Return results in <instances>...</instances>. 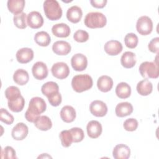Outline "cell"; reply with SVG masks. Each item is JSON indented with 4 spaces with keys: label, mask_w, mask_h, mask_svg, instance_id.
I'll use <instances>...</instances> for the list:
<instances>
[{
    "label": "cell",
    "mask_w": 159,
    "mask_h": 159,
    "mask_svg": "<svg viewBox=\"0 0 159 159\" xmlns=\"http://www.w3.org/2000/svg\"><path fill=\"white\" fill-rule=\"evenodd\" d=\"M47 104L44 99L40 97H34L29 102V107L25 113L26 120L30 122H34L40 115L44 112Z\"/></svg>",
    "instance_id": "obj_1"
},
{
    "label": "cell",
    "mask_w": 159,
    "mask_h": 159,
    "mask_svg": "<svg viewBox=\"0 0 159 159\" xmlns=\"http://www.w3.org/2000/svg\"><path fill=\"white\" fill-rule=\"evenodd\" d=\"M93 84V79L88 74L75 75L71 80V86L73 90L77 93H82L89 90L92 88Z\"/></svg>",
    "instance_id": "obj_2"
},
{
    "label": "cell",
    "mask_w": 159,
    "mask_h": 159,
    "mask_svg": "<svg viewBox=\"0 0 159 159\" xmlns=\"http://www.w3.org/2000/svg\"><path fill=\"white\" fill-rule=\"evenodd\" d=\"M84 25L90 29L104 27L107 23L106 17L99 12H91L88 13L84 20Z\"/></svg>",
    "instance_id": "obj_3"
},
{
    "label": "cell",
    "mask_w": 159,
    "mask_h": 159,
    "mask_svg": "<svg viewBox=\"0 0 159 159\" xmlns=\"http://www.w3.org/2000/svg\"><path fill=\"white\" fill-rule=\"evenodd\" d=\"M43 10L46 17L50 20L60 19L62 16V9L56 0H46L43 2Z\"/></svg>",
    "instance_id": "obj_4"
},
{
    "label": "cell",
    "mask_w": 159,
    "mask_h": 159,
    "mask_svg": "<svg viewBox=\"0 0 159 159\" xmlns=\"http://www.w3.org/2000/svg\"><path fill=\"white\" fill-rule=\"evenodd\" d=\"M139 72L141 76L145 79L157 78L159 76V70L157 62H142L139 66Z\"/></svg>",
    "instance_id": "obj_5"
},
{
    "label": "cell",
    "mask_w": 159,
    "mask_h": 159,
    "mask_svg": "<svg viewBox=\"0 0 159 159\" xmlns=\"http://www.w3.org/2000/svg\"><path fill=\"white\" fill-rule=\"evenodd\" d=\"M137 31L142 35L150 34L153 30V22L152 19L147 16L140 17L136 23Z\"/></svg>",
    "instance_id": "obj_6"
},
{
    "label": "cell",
    "mask_w": 159,
    "mask_h": 159,
    "mask_svg": "<svg viewBox=\"0 0 159 159\" xmlns=\"http://www.w3.org/2000/svg\"><path fill=\"white\" fill-rule=\"evenodd\" d=\"M53 76L58 79L63 80L68 77L70 74V68L65 62H57L53 65L51 68Z\"/></svg>",
    "instance_id": "obj_7"
},
{
    "label": "cell",
    "mask_w": 159,
    "mask_h": 159,
    "mask_svg": "<svg viewBox=\"0 0 159 159\" xmlns=\"http://www.w3.org/2000/svg\"><path fill=\"white\" fill-rule=\"evenodd\" d=\"M71 65L75 71H81L86 68L88 59L82 53H76L71 58Z\"/></svg>",
    "instance_id": "obj_8"
},
{
    "label": "cell",
    "mask_w": 159,
    "mask_h": 159,
    "mask_svg": "<svg viewBox=\"0 0 159 159\" xmlns=\"http://www.w3.org/2000/svg\"><path fill=\"white\" fill-rule=\"evenodd\" d=\"M89 111L96 117H104L107 112V107L103 101L94 100L90 104Z\"/></svg>",
    "instance_id": "obj_9"
},
{
    "label": "cell",
    "mask_w": 159,
    "mask_h": 159,
    "mask_svg": "<svg viewBox=\"0 0 159 159\" xmlns=\"http://www.w3.org/2000/svg\"><path fill=\"white\" fill-rule=\"evenodd\" d=\"M27 24L32 29H39L43 24V18L38 11H32L27 16Z\"/></svg>",
    "instance_id": "obj_10"
},
{
    "label": "cell",
    "mask_w": 159,
    "mask_h": 159,
    "mask_svg": "<svg viewBox=\"0 0 159 159\" xmlns=\"http://www.w3.org/2000/svg\"><path fill=\"white\" fill-rule=\"evenodd\" d=\"M34 77L39 80H42L48 76V70L45 63L42 61H37L32 68Z\"/></svg>",
    "instance_id": "obj_11"
},
{
    "label": "cell",
    "mask_w": 159,
    "mask_h": 159,
    "mask_svg": "<svg viewBox=\"0 0 159 159\" xmlns=\"http://www.w3.org/2000/svg\"><path fill=\"white\" fill-rule=\"evenodd\" d=\"M29 129L23 122L17 123L12 129L11 135L16 140H22L28 135Z\"/></svg>",
    "instance_id": "obj_12"
},
{
    "label": "cell",
    "mask_w": 159,
    "mask_h": 159,
    "mask_svg": "<svg viewBox=\"0 0 159 159\" xmlns=\"http://www.w3.org/2000/svg\"><path fill=\"white\" fill-rule=\"evenodd\" d=\"M123 47L122 43L116 40H111L107 41L104 46V51L109 55L114 56L119 54L122 50Z\"/></svg>",
    "instance_id": "obj_13"
},
{
    "label": "cell",
    "mask_w": 159,
    "mask_h": 159,
    "mask_svg": "<svg viewBox=\"0 0 159 159\" xmlns=\"http://www.w3.org/2000/svg\"><path fill=\"white\" fill-rule=\"evenodd\" d=\"M86 130L87 134L90 138L97 139L101 135L102 131V128L99 122L93 120L88 123Z\"/></svg>",
    "instance_id": "obj_14"
},
{
    "label": "cell",
    "mask_w": 159,
    "mask_h": 159,
    "mask_svg": "<svg viewBox=\"0 0 159 159\" xmlns=\"http://www.w3.org/2000/svg\"><path fill=\"white\" fill-rule=\"evenodd\" d=\"M34 51L32 48L24 47L17 50L16 57L17 61L20 63H27L34 58Z\"/></svg>",
    "instance_id": "obj_15"
},
{
    "label": "cell",
    "mask_w": 159,
    "mask_h": 159,
    "mask_svg": "<svg viewBox=\"0 0 159 159\" xmlns=\"http://www.w3.org/2000/svg\"><path fill=\"white\" fill-rule=\"evenodd\" d=\"M112 155L115 159H127L130 155V149L125 144H117L113 149Z\"/></svg>",
    "instance_id": "obj_16"
},
{
    "label": "cell",
    "mask_w": 159,
    "mask_h": 159,
    "mask_svg": "<svg viewBox=\"0 0 159 159\" xmlns=\"http://www.w3.org/2000/svg\"><path fill=\"white\" fill-rule=\"evenodd\" d=\"M70 44L64 40H58L53 43L52 45L53 52L58 55H66L71 52Z\"/></svg>",
    "instance_id": "obj_17"
},
{
    "label": "cell",
    "mask_w": 159,
    "mask_h": 159,
    "mask_svg": "<svg viewBox=\"0 0 159 159\" xmlns=\"http://www.w3.org/2000/svg\"><path fill=\"white\" fill-rule=\"evenodd\" d=\"M52 34L57 37L66 38L70 35L71 30L66 24L58 23L52 26Z\"/></svg>",
    "instance_id": "obj_18"
},
{
    "label": "cell",
    "mask_w": 159,
    "mask_h": 159,
    "mask_svg": "<svg viewBox=\"0 0 159 159\" xmlns=\"http://www.w3.org/2000/svg\"><path fill=\"white\" fill-rule=\"evenodd\" d=\"M83 16V12L78 6H73L68 9L66 12L67 19L72 23H78L80 21Z\"/></svg>",
    "instance_id": "obj_19"
},
{
    "label": "cell",
    "mask_w": 159,
    "mask_h": 159,
    "mask_svg": "<svg viewBox=\"0 0 159 159\" xmlns=\"http://www.w3.org/2000/svg\"><path fill=\"white\" fill-rule=\"evenodd\" d=\"M76 111L71 106H65L60 111V117L63 121L66 123L73 122L76 118Z\"/></svg>",
    "instance_id": "obj_20"
},
{
    "label": "cell",
    "mask_w": 159,
    "mask_h": 159,
    "mask_svg": "<svg viewBox=\"0 0 159 159\" xmlns=\"http://www.w3.org/2000/svg\"><path fill=\"white\" fill-rule=\"evenodd\" d=\"M133 112L132 105L128 102L119 103L115 109V112L117 117H124L130 115Z\"/></svg>",
    "instance_id": "obj_21"
},
{
    "label": "cell",
    "mask_w": 159,
    "mask_h": 159,
    "mask_svg": "<svg viewBox=\"0 0 159 159\" xmlns=\"http://www.w3.org/2000/svg\"><path fill=\"white\" fill-rule=\"evenodd\" d=\"M97 86L99 91L107 93L112 89L113 86V80L109 76L102 75L98 80Z\"/></svg>",
    "instance_id": "obj_22"
},
{
    "label": "cell",
    "mask_w": 159,
    "mask_h": 159,
    "mask_svg": "<svg viewBox=\"0 0 159 159\" xmlns=\"http://www.w3.org/2000/svg\"><path fill=\"white\" fill-rule=\"evenodd\" d=\"M138 93L141 96H148L152 93L153 91V84L147 79L139 81L136 87Z\"/></svg>",
    "instance_id": "obj_23"
},
{
    "label": "cell",
    "mask_w": 159,
    "mask_h": 159,
    "mask_svg": "<svg viewBox=\"0 0 159 159\" xmlns=\"http://www.w3.org/2000/svg\"><path fill=\"white\" fill-rule=\"evenodd\" d=\"M120 63L123 67L125 68H131L136 63L135 54L132 52H124L120 58Z\"/></svg>",
    "instance_id": "obj_24"
},
{
    "label": "cell",
    "mask_w": 159,
    "mask_h": 159,
    "mask_svg": "<svg viewBox=\"0 0 159 159\" xmlns=\"http://www.w3.org/2000/svg\"><path fill=\"white\" fill-rule=\"evenodd\" d=\"M35 126L42 131H47L50 130L52 127L51 119L47 116H40L34 121Z\"/></svg>",
    "instance_id": "obj_25"
},
{
    "label": "cell",
    "mask_w": 159,
    "mask_h": 159,
    "mask_svg": "<svg viewBox=\"0 0 159 159\" xmlns=\"http://www.w3.org/2000/svg\"><path fill=\"white\" fill-rule=\"evenodd\" d=\"M25 4L24 0H8L7 6L11 12L16 15L22 12Z\"/></svg>",
    "instance_id": "obj_26"
},
{
    "label": "cell",
    "mask_w": 159,
    "mask_h": 159,
    "mask_svg": "<svg viewBox=\"0 0 159 159\" xmlns=\"http://www.w3.org/2000/svg\"><path fill=\"white\" fill-rule=\"evenodd\" d=\"M13 80L16 84L20 86L25 85L29 80V73L24 69H17L14 73Z\"/></svg>",
    "instance_id": "obj_27"
},
{
    "label": "cell",
    "mask_w": 159,
    "mask_h": 159,
    "mask_svg": "<svg viewBox=\"0 0 159 159\" xmlns=\"http://www.w3.org/2000/svg\"><path fill=\"white\" fill-rule=\"evenodd\" d=\"M116 94L120 99L128 98L131 94V88L127 83L120 82L116 88Z\"/></svg>",
    "instance_id": "obj_28"
},
{
    "label": "cell",
    "mask_w": 159,
    "mask_h": 159,
    "mask_svg": "<svg viewBox=\"0 0 159 159\" xmlns=\"http://www.w3.org/2000/svg\"><path fill=\"white\" fill-rule=\"evenodd\" d=\"M41 91L43 95L48 98L53 94L59 92V86L54 81H48L42 85Z\"/></svg>",
    "instance_id": "obj_29"
},
{
    "label": "cell",
    "mask_w": 159,
    "mask_h": 159,
    "mask_svg": "<svg viewBox=\"0 0 159 159\" xmlns=\"http://www.w3.org/2000/svg\"><path fill=\"white\" fill-rule=\"evenodd\" d=\"M25 105V99L21 95L20 97L8 101L7 106L10 110L14 112H19L22 111Z\"/></svg>",
    "instance_id": "obj_30"
},
{
    "label": "cell",
    "mask_w": 159,
    "mask_h": 159,
    "mask_svg": "<svg viewBox=\"0 0 159 159\" xmlns=\"http://www.w3.org/2000/svg\"><path fill=\"white\" fill-rule=\"evenodd\" d=\"M34 40L37 45L41 47H47L51 42V37L47 32L40 31L35 34Z\"/></svg>",
    "instance_id": "obj_31"
},
{
    "label": "cell",
    "mask_w": 159,
    "mask_h": 159,
    "mask_svg": "<svg viewBox=\"0 0 159 159\" xmlns=\"http://www.w3.org/2000/svg\"><path fill=\"white\" fill-rule=\"evenodd\" d=\"M59 137L61 140V143L64 147H69L72 142H73L72 135L70 130H62L59 134Z\"/></svg>",
    "instance_id": "obj_32"
},
{
    "label": "cell",
    "mask_w": 159,
    "mask_h": 159,
    "mask_svg": "<svg viewBox=\"0 0 159 159\" xmlns=\"http://www.w3.org/2000/svg\"><path fill=\"white\" fill-rule=\"evenodd\" d=\"M26 14L25 12H22L19 14L14 16L13 21L14 25L19 29H24L27 27V24H26Z\"/></svg>",
    "instance_id": "obj_33"
},
{
    "label": "cell",
    "mask_w": 159,
    "mask_h": 159,
    "mask_svg": "<svg viewBox=\"0 0 159 159\" xmlns=\"http://www.w3.org/2000/svg\"><path fill=\"white\" fill-rule=\"evenodd\" d=\"M125 45L127 48H134L137 46L139 39L134 33H128L124 37Z\"/></svg>",
    "instance_id": "obj_34"
},
{
    "label": "cell",
    "mask_w": 159,
    "mask_h": 159,
    "mask_svg": "<svg viewBox=\"0 0 159 159\" xmlns=\"http://www.w3.org/2000/svg\"><path fill=\"white\" fill-rule=\"evenodd\" d=\"M5 96L8 101L16 99L21 96L19 89L14 86H10L5 90Z\"/></svg>",
    "instance_id": "obj_35"
},
{
    "label": "cell",
    "mask_w": 159,
    "mask_h": 159,
    "mask_svg": "<svg viewBox=\"0 0 159 159\" xmlns=\"http://www.w3.org/2000/svg\"><path fill=\"white\" fill-rule=\"evenodd\" d=\"M70 131L72 135L73 142L78 143L81 142L84 137V134L83 130L80 127H73L70 129Z\"/></svg>",
    "instance_id": "obj_36"
},
{
    "label": "cell",
    "mask_w": 159,
    "mask_h": 159,
    "mask_svg": "<svg viewBox=\"0 0 159 159\" xmlns=\"http://www.w3.org/2000/svg\"><path fill=\"white\" fill-rule=\"evenodd\" d=\"M0 120L7 125H11L13 123L14 118L6 109L1 108L0 111Z\"/></svg>",
    "instance_id": "obj_37"
},
{
    "label": "cell",
    "mask_w": 159,
    "mask_h": 159,
    "mask_svg": "<svg viewBox=\"0 0 159 159\" xmlns=\"http://www.w3.org/2000/svg\"><path fill=\"white\" fill-rule=\"evenodd\" d=\"M138 125L139 123L136 119L129 118L124 121L123 124V127L125 130L132 132L137 129Z\"/></svg>",
    "instance_id": "obj_38"
},
{
    "label": "cell",
    "mask_w": 159,
    "mask_h": 159,
    "mask_svg": "<svg viewBox=\"0 0 159 159\" xmlns=\"http://www.w3.org/2000/svg\"><path fill=\"white\" fill-rule=\"evenodd\" d=\"M73 39L78 42H85L89 39V34L84 30L80 29L75 32L73 35Z\"/></svg>",
    "instance_id": "obj_39"
},
{
    "label": "cell",
    "mask_w": 159,
    "mask_h": 159,
    "mask_svg": "<svg viewBox=\"0 0 159 159\" xmlns=\"http://www.w3.org/2000/svg\"><path fill=\"white\" fill-rule=\"evenodd\" d=\"M2 158L6 159H16L17 158L15 150L11 146H6L4 149L1 150Z\"/></svg>",
    "instance_id": "obj_40"
},
{
    "label": "cell",
    "mask_w": 159,
    "mask_h": 159,
    "mask_svg": "<svg viewBox=\"0 0 159 159\" xmlns=\"http://www.w3.org/2000/svg\"><path fill=\"white\" fill-rule=\"evenodd\" d=\"M48 98V102L49 103L54 107H57L58 106L62 101V98H61V95L60 93V92H57L55 94H53V95L49 96Z\"/></svg>",
    "instance_id": "obj_41"
},
{
    "label": "cell",
    "mask_w": 159,
    "mask_h": 159,
    "mask_svg": "<svg viewBox=\"0 0 159 159\" xmlns=\"http://www.w3.org/2000/svg\"><path fill=\"white\" fill-rule=\"evenodd\" d=\"M148 48L151 52L158 53L159 50V37H157L152 39L148 45Z\"/></svg>",
    "instance_id": "obj_42"
},
{
    "label": "cell",
    "mask_w": 159,
    "mask_h": 159,
    "mask_svg": "<svg viewBox=\"0 0 159 159\" xmlns=\"http://www.w3.org/2000/svg\"><path fill=\"white\" fill-rule=\"evenodd\" d=\"M106 0H91L90 1V3L92 5V6L96 7V8H103L105 7L106 3Z\"/></svg>",
    "instance_id": "obj_43"
},
{
    "label": "cell",
    "mask_w": 159,
    "mask_h": 159,
    "mask_svg": "<svg viewBox=\"0 0 159 159\" xmlns=\"http://www.w3.org/2000/svg\"><path fill=\"white\" fill-rule=\"evenodd\" d=\"M38 158H52V157L48 155L47 153H42L41 155L39 156Z\"/></svg>",
    "instance_id": "obj_44"
}]
</instances>
